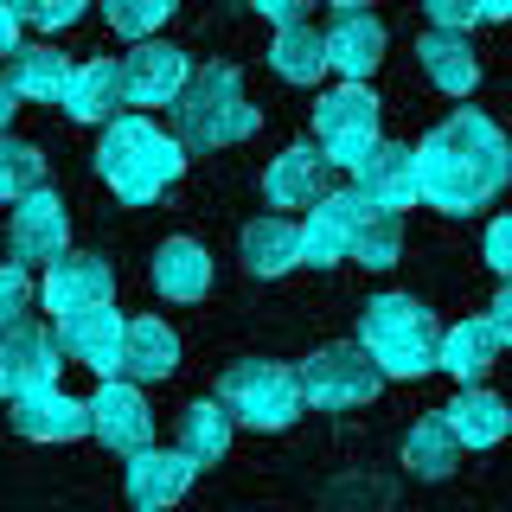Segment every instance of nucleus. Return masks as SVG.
<instances>
[{"label":"nucleus","mask_w":512,"mask_h":512,"mask_svg":"<svg viewBox=\"0 0 512 512\" xmlns=\"http://www.w3.org/2000/svg\"><path fill=\"white\" fill-rule=\"evenodd\" d=\"M192 474H199V461H186L180 448H148V455H128L122 468V493L135 512H167L186 500Z\"/></svg>","instance_id":"obj_14"},{"label":"nucleus","mask_w":512,"mask_h":512,"mask_svg":"<svg viewBox=\"0 0 512 512\" xmlns=\"http://www.w3.org/2000/svg\"><path fill=\"white\" fill-rule=\"evenodd\" d=\"M90 436L109 448V455H148L154 448V410L141 397V384L109 378L103 391L90 397Z\"/></svg>","instance_id":"obj_8"},{"label":"nucleus","mask_w":512,"mask_h":512,"mask_svg":"<svg viewBox=\"0 0 512 512\" xmlns=\"http://www.w3.org/2000/svg\"><path fill=\"white\" fill-rule=\"evenodd\" d=\"M269 64H276L282 84H314V77L327 71V32H314L308 20H301V26H276Z\"/></svg>","instance_id":"obj_30"},{"label":"nucleus","mask_w":512,"mask_h":512,"mask_svg":"<svg viewBox=\"0 0 512 512\" xmlns=\"http://www.w3.org/2000/svg\"><path fill=\"white\" fill-rule=\"evenodd\" d=\"M122 109H128V90H122V64H109V58H90V64H77V77H71V90H64V116L71 122H122Z\"/></svg>","instance_id":"obj_19"},{"label":"nucleus","mask_w":512,"mask_h":512,"mask_svg":"<svg viewBox=\"0 0 512 512\" xmlns=\"http://www.w3.org/2000/svg\"><path fill=\"white\" fill-rule=\"evenodd\" d=\"M295 263H301V224H288V218L244 224V269L250 276H288Z\"/></svg>","instance_id":"obj_27"},{"label":"nucleus","mask_w":512,"mask_h":512,"mask_svg":"<svg viewBox=\"0 0 512 512\" xmlns=\"http://www.w3.org/2000/svg\"><path fill=\"white\" fill-rule=\"evenodd\" d=\"M487 320H493V333H500V346H512V282L493 295V308H487Z\"/></svg>","instance_id":"obj_39"},{"label":"nucleus","mask_w":512,"mask_h":512,"mask_svg":"<svg viewBox=\"0 0 512 512\" xmlns=\"http://www.w3.org/2000/svg\"><path fill=\"white\" fill-rule=\"evenodd\" d=\"M64 244H71V218H64V199L52 186L13 205V263H58Z\"/></svg>","instance_id":"obj_17"},{"label":"nucleus","mask_w":512,"mask_h":512,"mask_svg":"<svg viewBox=\"0 0 512 512\" xmlns=\"http://www.w3.org/2000/svg\"><path fill=\"white\" fill-rule=\"evenodd\" d=\"M103 13H109V26L122 32V39H135V45H148L160 20L173 13V0H103Z\"/></svg>","instance_id":"obj_33"},{"label":"nucleus","mask_w":512,"mask_h":512,"mask_svg":"<svg viewBox=\"0 0 512 512\" xmlns=\"http://www.w3.org/2000/svg\"><path fill=\"white\" fill-rule=\"evenodd\" d=\"M442 416H448V429H455V442H461V448H493V442H506V429H512L506 397L480 391V384H468V391H461Z\"/></svg>","instance_id":"obj_23"},{"label":"nucleus","mask_w":512,"mask_h":512,"mask_svg":"<svg viewBox=\"0 0 512 512\" xmlns=\"http://www.w3.org/2000/svg\"><path fill=\"white\" fill-rule=\"evenodd\" d=\"M122 64V90H128V103L135 109H173L180 103V90L192 84V64L180 45H167V39H148V45H135Z\"/></svg>","instance_id":"obj_11"},{"label":"nucleus","mask_w":512,"mask_h":512,"mask_svg":"<svg viewBox=\"0 0 512 512\" xmlns=\"http://www.w3.org/2000/svg\"><path fill=\"white\" fill-rule=\"evenodd\" d=\"M327 154L314 148V141H295V148H282L269 160L263 173V199L276 205V212H314L320 199H327Z\"/></svg>","instance_id":"obj_16"},{"label":"nucleus","mask_w":512,"mask_h":512,"mask_svg":"<svg viewBox=\"0 0 512 512\" xmlns=\"http://www.w3.org/2000/svg\"><path fill=\"white\" fill-rule=\"evenodd\" d=\"M352 186H359L372 205H384V212H410V205L423 199L416 148H404V141H378V148L365 154L359 167H352Z\"/></svg>","instance_id":"obj_15"},{"label":"nucleus","mask_w":512,"mask_h":512,"mask_svg":"<svg viewBox=\"0 0 512 512\" xmlns=\"http://www.w3.org/2000/svg\"><path fill=\"white\" fill-rule=\"evenodd\" d=\"M154 288L167 301H199L212 288V256L192 244V237H167L154 250Z\"/></svg>","instance_id":"obj_24"},{"label":"nucleus","mask_w":512,"mask_h":512,"mask_svg":"<svg viewBox=\"0 0 512 512\" xmlns=\"http://www.w3.org/2000/svg\"><path fill=\"white\" fill-rule=\"evenodd\" d=\"M13 52H20V13L0 0V58H13Z\"/></svg>","instance_id":"obj_40"},{"label":"nucleus","mask_w":512,"mask_h":512,"mask_svg":"<svg viewBox=\"0 0 512 512\" xmlns=\"http://www.w3.org/2000/svg\"><path fill=\"white\" fill-rule=\"evenodd\" d=\"M7 77H13V90H20V96H32V103H64L77 64L64 58V52H52V45H20V52L7 58Z\"/></svg>","instance_id":"obj_25"},{"label":"nucleus","mask_w":512,"mask_h":512,"mask_svg":"<svg viewBox=\"0 0 512 512\" xmlns=\"http://www.w3.org/2000/svg\"><path fill=\"white\" fill-rule=\"evenodd\" d=\"M26 308H32V276H26V263H0V333L20 327Z\"/></svg>","instance_id":"obj_34"},{"label":"nucleus","mask_w":512,"mask_h":512,"mask_svg":"<svg viewBox=\"0 0 512 512\" xmlns=\"http://www.w3.org/2000/svg\"><path fill=\"white\" fill-rule=\"evenodd\" d=\"M378 58H384V26L372 13H340L333 32H327V64L346 84H365V77L378 71Z\"/></svg>","instance_id":"obj_21"},{"label":"nucleus","mask_w":512,"mask_h":512,"mask_svg":"<svg viewBox=\"0 0 512 512\" xmlns=\"http://www.w3.org/2000/svg\"><path fill=\"white\" fill-rule=\"evenodd\" d=\"M45 308H52L58 320L84 314V308H109V295H116V269L103 263V256L90 250H64L52 269H45Z\"/></svg>","instance_id":"obj_13"},{"label":"nucleus","mask_w":512,"mask_h":512,"mask_svg":"<svg viewBox=\"0 0 512 512\" xmlns=\"http://www.w3.org/2000/svg\"><path fill=\"white\" fill-rule=\"evenodd\" d=\"M455 461H461V442H455V429H448V416H423V423L404 436V468L416 480H448L455 474Z\"/></svg>","instance_id":"obj_28"},{"label":"nucleus","mask_w":512,"mask_h":512,"mask_svg":"<svg viewBox=\"0 0 512 512\" xmlns=\"http://www.w3.org/2000/svg\"><path fill=\"white\" fill-rule=\"evenodd\" d=\"M493 359H500V333H493V320H461V327H442V372H455L461 391L487 378Z\"/></svg>","instance_id":"obj_26"},{"label":"nucleus","mask_w":512,"mask_h":512,"mask_svg":"<svg viewBox=\"0 0 512 512\" xmlns=\"http://www.w3.org/2000/svg\"><path fill=\"white\" fill-rule=\"evenodd\" d=\"M359 346L384 378H423L442 372V327L416 295H378L359 314Z\"/></svg>","instance_id":"obj_3"},{"label":"nucleus","mask_w":512,"mask_h":512,"mask_svg":"<svg viewBox=\"0 0 512 512\" xmlns=\"http://www.w3.org/2000/svg\"><path fill=\"white\" fill-rule=\"evenodd\" d=\"M250 7L263 13V20H276V26H301V20H308V7H314V0H250Z\"/></svg>","instance_id":"obj_38"},{"label":"nucleus","mask_w":512,"mask_h":512,"mask_svg":"<svg viewBox=\"0 0 512 512\" xmlns=\"http://www.w3.org/2000/svg\"><path fill=\"white\" fill-rule=\"evenodd\" d=\"M58 333L32 327V320H20V327L0 333V397H32V391H52L58 384Z\"/></svg>","instance_id":"obj_9"},{"label":"nucleus","mask_w":512,"mask_h":512,"mask_svg":"<svg viewBox=\"0 0 512 512\" xmlns=\"http://www.w3.org/2000/svg\"><path fill=\"white\" fill-rule=\"evenodd\" d=\"M173 135H180V148H237L244 135H256V109L231 64L192 71V84L173 103Z\"/></svg>","instance_id":"obj_4"},{"label":"nucleus","mask_w":512,"mask_h":512,"mask_svg":"<svg viewBox=\"0 0 512 512\" xmlns=\"http://www.w3.org/2000/svg\"><path fill=\"white\" fill-rule=\"evenodd\" d=\"M231 410L218 404V397H199V404H186V416H180V455L186 461H199V468H212V461L231 448Z\"/></svg>","instance_id":"obj_29"},{"label":"nucleus","mask_w":512,"mask_h":512,"mask_svg":"<svg viewBox=\"0 0 512 512\" xmlns=\"http://www.w3.org/2000/svg\"><path fill=\"white\" fill-rule=\"evenodd\" d=\"M13 13H20L26 26H39V32H58V26H71L77 13H84V0H7Z\"/></svg>","instance_id":"obj_35"},{"label":"nucleus","mask_w":512,"mask_h":512,"mask_svg":"<svg viewBox=\"0 0 512 512\" xmlns=\"http://www.w3.org/2000/svg\"><path fill=\"white\" fill-rule=\"evenodd\" d=\"M13 103H20V90H13V77L0 71V135H7V122H13Z\"/></svg>","instance_id":"obj_41"},{"label":"nucleus","mask_w":512,"mask_h":512,"mask_svg":"<svg viewBox=\"0 0 512 512\" xmlns=\"http://www.w3.org/2000/svg\"><path fill=\"white\" fill-rule=\"evenodd\" d=\"M333 7H340V13H365V7H372V0H333Z\"/></svg>","instance_id":"obj_43"},{"label":"nucleus","mask_w":512,"mask_h":512,"mask_svg":"<svg viewBox=\"0 0 512 512\" xmlns=\"http://www.w3.org/2000/svg\"><path fill=\"white\" fill-rule=\"evenodd\" d=\"M122 346H128V320L116 308H84L71 320H58V352L71 365H84L96 378H122Z\"/></svg>","instance_id":"obj_12"},{"label":"nucleus","mask_w":512,"mask_h":512,"mask_svg":"<svg viewBox=\"0 0 512 512\" xmlns=\"http://www.w3.org/2000/svg\"><path fill=\"white\" fill-rule=\"evenodd\" d=\"M314 148L327 154V167H359L378 148V96L365 84H340L333 96L314 103Z\"/></svg>","instance_id":"obj_6"},{"label":"nucleus","mask_w":512,"mask_h":512,"mask_svg":"<svg viewBox=\"0 0 512 512\" xmlns=\"http://www.w3.org/2000/svg\"><path fill=\"white\" fill-rule=\"evenodd\" d=\"M416 58H423L429 84L448 90V96H468L480 84V64L468 52V32H436V26H429L423 39H416Z\"/></svg>","instance_id":"obj_22"},{"label":"nucleus","mask_w":512,"mask_h":512,"mask_svg":"<svg viewBox=\"0 0 512 512\" xmlns=\"http://www.w3.org/2000/svg\"><path fill=\"white\" fill-rule=\"evenodd\" d=\"M384 372L365 359V346H320L308 365H301V397L314 410H352V404H372Z\"/></svg>","instance_id":"obj_7"},{"label":"nucleus","mask_w":512,"mask_h":512,"mask_svg":"<svg viewBox=\"0 0 512 512\" xmlns=\"http://www.w3.org/2000/svg\"><path fill=\"white\" fill-rule=\"evenodd\" d=\"M416 173H423V205L436 212H480L487 199H500L512 180V141L506 128L480 109H455L416 141Z\"/></svg>","instance_id":"obj_1"},{"label":"nucleus","mask_w":512,"mask_h":512,"mask_svg":"<svg viewBox=\"0 0 512 512\" xmlns=\"http://www.w3.org/2000/svg\"><path fill=\"white\" fill-rule=\"evenodd\" d=\"M365 212H372V199H365L359 186L327 192V199L308 212V224H301V263H314V269L346 263V256H352V237H359V224H365Z\"/></svg>","instance_id":"obj_10"},{"label":"nucleus","mask_w":512,"mask_h":512,"mask_svg":"<svg viewBox=\"0 0 512 512\" xmlns=\"http://www.w3.org/2000/svg\"><path fill=\"white\" fill-rule=\"evenodd\" d=\"M173 365H180V333H173L160 314H135V320H128L122 378L128 384H154V378H173Z\"/></svg>","instance_id":"obj_20"},{"label":"nucleus","mask_w":512,"mask_h":512,"mask_svg":"<svg viewBox=\"0 0 512 512\" xmlns=\"http://www.w3.org/2000/svg\"><path fill=\"white\" fill-rule=\"evenodd\" d=\"M397 256H404V218L384 212V205H372V212H365V224H359V237H352V263L391 269Z\"/></svg>","instance_id":"obj_31"},{"label":"nucleus","mask_w":512,"mask_h":512,"mask_svg":"<svg viewBox=\"0 0 512 512\" xmlns=\"http://www.w3.org/2000/svg\"><path fill=\"white\" fill-rule=\"evenodd\" d=\"M45 186V154L32 141H13L0 135V205H20Z\"/></svg>","instance_id":"obj_32"},{"label":"nucleus","mask_w":512,"mask_h":512,"mask_svg":"<svg viewBox=\"0 0 512 512\" xmlns=\"http://www.w3.org/2000/svg\"><path fill=\"white\" fill-rule=\"evenodd\" d=\"M423 13H429V26H436V32H468L474 20H487L480 0H423Z\"/></svg>","instance_id":"obj_36"},{"label":"nucleus","mask_w":512,"mask_h":512,"mask_svg":"<svg viewBox=\"0 0 512 512\" xmlns=\"http://www.w3.org/2000/svg\"><path fill=\"white\" fill-rule=\"evenodd\" d=\"M218 404L231 410V423L244 429H288L301 416V372H288L276 359H237L218 378Z\"/></svg>","instance_id":"obj_5"},{"label":"nucleus","mask_w":512,"mask_h":512,"mask_svg":"<svg viewBox=\"0 0 512 512\" xmlns=\"http://www.w3.org/2000/svg\"><path fill=\"white\" fill-rule=\"evenodd\" d=\"M13 429L26 442H77V436H90V404L84 397H64L52 384V391H32L13 404Z\"/></svg>","instance_id":"obj_18"},{"label":"nucleus","mask_w":512,"mask_h":512,"mask_svg":"<svg viewBox=\"0 0 512 512\" xmlns=\"http://www.w3.org/2000/svg\"><path fill=\"white\" fill-rule=\"evenodd\" d=\"M96 173L109 180V192H116L122 205H154L167 186H180L186 148H180V135L154 128L148 116H122L96 141Z\"/></svg>","instance_id":"obj_2"},{"label":"nucleus","mask_w":512,"mask_h":512,"mask_svg":"<svg viewBox=\"0 0 512 512\" xmlns=\"http://www.w3.org/2000/svg\"><path fill=\"white\" fill-rule=\"evenodd\" d=\"M487 263L512 282V218H493L487 224Z\"/></svg>","instance_id":"obj_37"},{"label":"nucleus","mask_w":512,"mask_h":512,"mask_svg":"<svg viewBox=\"0 0 512 512\" xmlns=\"http://www.w3.org/2000/svg\"><path fill=\"white\" fill-rule=\"evenodd\" d=\"M480 13L487 20H512V0H480Z\"/></svg>","instance_id":"obj_42"}]
</instances>
